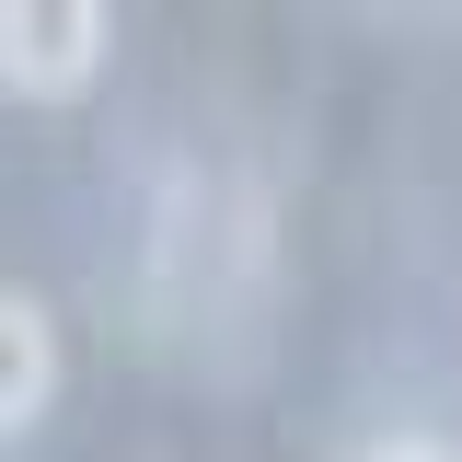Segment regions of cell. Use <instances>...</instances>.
<instances>
[{
    "mask_svg": "<svg viewBox=\"0 0 462 462\" xmlns=\"http://www.w3.org/2000/svg\"><path fill=\"white\" fill-rule=\"evenodd\" d=\"M116 47L105 0H0V93L23 105H69Z\"/></svg>",
    "mask_w": 462,
    "mask_h": 462,
    "instance_id": "1",
    "label": "cell"
},
{
    "mask_svg": "<svg viewBox=\"0 0 462 462\" xmlns=\"http://www.w3.org/2000/svg\"><path fill=\"white\" fill-rule=\"evenodd\" d=\"M58 393V324L23 300V289H0V439H23Z\"/></svg>",
    "mask_w": 462,
    "mask_h": 462,
    "instance_id": "2",
    "label": "cell"
},
{
    "mask_svg": "<svg viewBox=\"0 0 462 462\" xmlns=\"http://www.w3.org/2000/svg\"><path fill=\"white\" fill-rule=\"evenodd\" d=\"M382 462H451V451H428V439H393V451H382Z\"/></svg>",
    "mask_w": 462,
    "mask_h": 462,
    "instance_id": "3",
    "label": "cell"
}]
</instances>
